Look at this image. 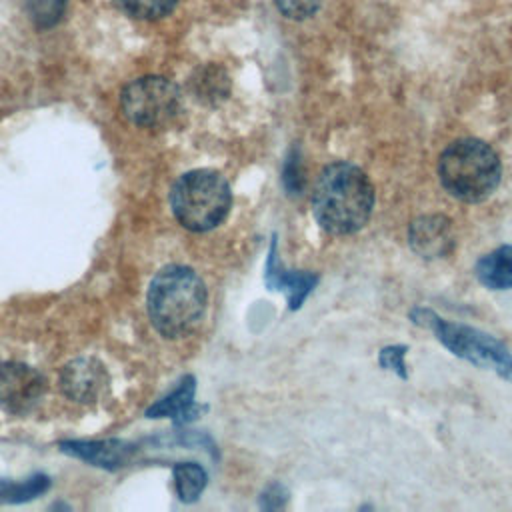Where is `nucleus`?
Wrapping results in <instances>:
<instances>
[{"mask_svg": "<svg viewBox=\"0 0 512 512\" xmlns=\"http://www.w3.org/2000/svg\"><path fill=\"white\" fill-rule=\"evenodd\" d=\"M374 198V186L364 170L350 162H334L314 184L312 212L328 234L346 236L370 220Z\"/></svg>", "mask_w": 512, "mask_h": 512, "instance_id": "nucleus-1", "label": "nucleus"}, {"mask_svg": "<svg viewBox=\"0 0 512 512\" xmlns=\"http://www.w3.org/2000/svg\"><path fill=\"white\" fill-rule=\"evenodd\" d=\"M206 300L202 278L188 266L172 264L150 282L148 316L162 336L180 338L200 324Z\"/></svg>", "mask_w": 512, "mask_h": 512, "instance_id": "nucleus-2", "label": "nucleus"}, {"mask_svg": "<svg viewBox=\"0 0 512 512\" xmlns=\"http://www.w3.org/2000/svg\"><path fill=\"white\" fill-rule=\"evenodd\" d=\"M502 164L496 150L478 138H460L438 158V178L444 190L462 202H482L500 184Z\"/></svg>", "mask_w": 512, "mask_h": 512, "instance_id": "nucleus-3", "label": "nucleus"}, {"mask_svg": "<svg viewBox=\"0 0 512 512\" xmlns=\"http://www.w3.org/2000/svg\"><path fill=\"white\" fill-rule=\"evenodd\" d=\"M232 194L224 176L214 170H192L182 174L170 192V206L176 220L192 230L216 228L228 214Z\"/></svg>", "mask_w": 512, "mask_h": 512, "instance_id": "nucleus-4", "label": "nucleus"}, {"mask_svg": "<svg viewBox=\"0 0 512 512\" xmlns=\"http://www.w3.org/2000/svg\"><path fill=\"white\" fill-rule=\"evenodd\" d=\"M410 318L412 322L430 328L436 338L458 358H464L478 368H488L512 382V352L494 336L466 324L444 320L428 308H414Z\"/></svg>", "mask_w": 512, "mask_h": 512, "instance_id": "nucleus-5", "label": "nucleus"}, {"mask_svg": "<svg viewBox=\"0 0 512 512\" xmlns=\"http://www.w3.org/2000/svg\"><path fill=\"white\" fill-rule=\"evenodd\" d=\"M124 116L142 128H168L184 108L180 88L162 76L132 80L120 94Z\"/></svg>", "mask_w": 512, "mask_h": 512, "instance_id": "nucleus-6", "label": "nucleus"}, {"mask_svg": "<svg viewBox=\"0 0 512 512\" xmlns=\"http://www.w3.org/2000/svg\"><path fill=\"white\" fill-rule=\"evenodd\" d=\"M46 392L44 376L22 362L0 364V408L10 414L30 412Z\"/></svg>", "mask_w": 512, "mask_h": 512, "instance_id": "nucleus-7", "label": "nucleus"}, {"mask_svg": "<svg viewBox=\"0 0 512 512\" xmlns=\"http://www.w3.org/2000/svg\"><path fill=\"white\" fill-rule=\"evenodd\" d=\"M108 384L104 366L94 358H76L68 362L60 374L62 392L76 402H96Z\"/></svg>", "mask_w": 512, "mask_h": 512, "instance_id": "nucleus-8", "label": "nucleus"}, {"mask_svg": "<svg viewBox=\"0 0 512 512\" xmlns=\"http://www.w3.org/2000/svg\"><path fill=\"white\" fill-rule=\"evenodd\" d=\"M408 242L412 250L424 258H440L452 250L454 234L450 220L438 214L420 216L410 224Z\"/></svg>", "mask_w": 512, "mask_h": 512, "instance_id": "nucleus-9", "label": "nucleus"}, {"mask_svg": "<svg viewBox=\"0 0 512 512\" xmlns=\"http://www.w3.org/2000/svg\"><path fill=\"white\" fill-rule=\"evenodd\" d=\"M62 452L72 454L92 466L98 468H108V470H116L128 464V460L134 454V446L124 442V440H90V442H82V440H68V442H60Z\"/></svg>", "mask_w": 512, "mask_h": 512, "instance_id": "nucleus-10", "label": "nucleus"}, {"mask_svg": "<svg viewBox=\"0 0 512 512\" xmlns=\"http://www.w3.org/2000/svg\"><path fill=\"white\" fill-rule=\"evenodd\" d=\"M264 276H266V284L272 290H284L286 292L290 310H298L302 306V302L306 300V296L318 284V274H312V272H290V270H284L276 262V240H272L270 254H268V260H266Z\"/></svg>", "mask_w": 512, "mask_h": 512, "instance_id": "nucleus-11", "label": "nucleus"}, {"mask_svg": "<svg viewBox=\"0 0 512 512\" xmlns=\"http://www.w3.org/2000/svg\"><path fill=\"white\" fill-rule=\"evenodd\" d=\"M194 392H196V380H194V376H186V378H182V382L178 384V388L170 396L152 404L146 410V416L148 418L172 416L178 424L184 422V420H192L198 414V408L192 402Z\"/></svg>", "mask_w": 512, "mask_h": 512, "instance_id": "nucleus-12", "label": "nucleus"}, {"mask_svg": "<svg viewBox=\"0 0 512 512\" xmlns=\"http://www.w3.org/2000/svg\"><path fill=\"white\" fill-rule=\"evenodd\" d=\"M476 278L490 290L512 288V244H504L476 262Z\"/></svg>", "mask_w": 512, "mask_h": 512, "instance_id": "nucleus-13", "label": "nucleus"}, {"mask_svg": "<svg viewBox=\"0 0 512 512\" xmlns=\"http://www.w3.org/2000/svg\"><path fill=\"white\" fill-rule=\"evenodd\" d=\"M190 90L198 100L206 104H216L228 96V90H230L228 74L216 64L202 66L190 78Z\"/></svg>", "mask_w": 512, "mask_h": 512, "instance_id": "nucleus-14", "label": "nucleus"}, {"mask_svg": "<svg viewBox=\"0 0 512 512\" xmlns=\"http://www.w3.org/2000/svg\"><path fill=\"white\" fill-rule=\"evenodd\" d=\"M206 472L194 462H180L174 466V486L182 502H194L206 488Z\"/></svg>", "mask_w": 512, "mask_h": 512, "instance_id": "nucleus-15", "label": "nucleus"}, {"mask_svg": "<svg viewBox=\"0 0 512 512\" xmlns=\"http://www.w3.org/2000/svg\"><path fill=\"white\" fill-rule=\"evenodd\" d=\"M50 488V478L46 474H34L24 482L0 480V504H20L28 502Z\"/></svg>", "mask_w": 512, "mask_h": 512, "instance_id": "nucleus-16", "label": "nucleus"}, {"mask_svg": "<svg viewBox=\"0 0 512 512\" xmlns=\"http://www.w3.org/2000/svg\"><path fill=\"white\" fill-rule=\"evenodd\" d=\"M112 2L132 18L152 20L168 14L178 0H112Z\"/></svg>", "mask_w": 512, "mask_h": 512, "instance_id": "nucleus-17", "label": "nucleus"}, {"mask_svg": "<svg viewBox=\"0 0 512 512\" xmlns=\"http://www.w3.org/2000/svg\"><path fill=\"white\" fill-rule=\"evenodd\" d=\"M66 2L68 0H24L30 20L38 28L54 26L62 18L66 10Z\"/></svg>", "mask_w": 512, "mask_h": 512, "instance_id": "nucleus-18", "label": "nucleus"}, {"mask_svg": "<svg viewBox=\"0 0 512 512\" xmlns=\"http://www.w3.org/2000/svg\"><path fill=\"white\" fill-rule=\"evenodd\" d=\"M406 352H408V346H404V344L384 346L378 352V364L382 368H386V370H392L402 380H406L408 378V372H406Z\"/></svg>", "mask_w": 512, "mask_h": 512, "instance_id": "nucleus-19", "label": "nucleus"}, {"mask_svg": "<svg viewBox=\"0 0 512 512\" xmlns=\"http://www.w3.org/2000/svg\"><path fill=\"white\" fill-rule=\"evenodd\" d=\"M322 0H276L278 10L290 20H304L316 14Z\"/></svg>", "mask_w": 512, "mask_h": 512, "instance_id": "nucleus-20", "label": "nucleus"}, {"mask_svg": "<svg viewBox=\"0 0 512 512\" xmlns=\"http://www.w3.org/2000/svg\"><path fill=\"white\" fill-rule=\"evenodd\" d=\"M282 182H284V188L290 194H300L302 192L304 176H302V168H300L298 150H292V154L288 156V160L284 164V172H282Z\"/></svg>", "mask_w": 512, "mask_h": 512, "instance_id": "nucleus-21", "label": "nucleus"}, {"mask_svg": "<svg viewBox=\"0 0 512 512\" xmlns=\"http://www.w3.org/2000/svg\"><path fill=\"white\" fill-rule=\"evenodd\" d=\"M286 498H288V492L284 490L282 484H270L264 492H262V508H268V510H274V508H282L286 504Z\"/></svg>", "mask_w": 512, "mask_h": 512, "instance_id": "nucleus-22", "label": "nucleus"}]
</instances>
